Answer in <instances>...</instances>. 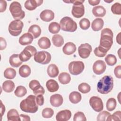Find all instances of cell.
<instances>
[{"label": "cell", "instance_id": "obj_16", "mask_svg": "<svg viewBox=\"0 0 121 121\" xmlns=\"http://www.w3.org/2000/svg\"><path fill=\"white\" fill-rule=\"evenodd\" d=\"M63 99L62 96L58 94L52 95L50 98V102L51 105L55 107H59L63 103Z\"/></svg>", "mask_w": 121, "mask_h": 121}, {"label": "cell", "instance_id": "obj_33", "mask_svg": "<svg viewBox=\"0 0 121 121\" xmlns=\"http://www.w3.org/2000/svg\"><path fill=\"white\" fill-rule=\"evenodd\" d=\"M16 76V70L11 68H7L4 71V76L5 78L12 79L15 78Z\"/></svg>", "mask_w": 121, "mask_h": 121}, {"label": "cell", "instance_id": "obj_52", "mask_svg": "<svg viewBox=\"0 0 121 121\" xmlns=\"http://www.w3.org/2000/svg\"><path fill=\"white\" fill-rule=\"evenodd\" d=\"M21 121H30V118L29 116L24 114H20L19 115Z\"/></svg>", "mask_w": 121, "mask_h": 121}, {"label": "cell", "instance_id": "obj_23", "mask_svg": "<svg viewBox=\"0 0 121 121\" xmlns=\"http://www.w3.org/2000/svg\"><path fill=\"white\" fill-rule=\"evenodd\" d=\"M7 119L9 121H20L18 112L15 109H10L7 113Z\"/></svg>", "mask_w": 121, "mask_h": 121}, {"label": "cell", "instance_id": "obj_56", "mask_svg": "<svg viewBox=\"0 0 121 121\" xmlns=\"http://www.w3.org/2000/svg\"><path fill=\"white\" fill-rule=\"evenodd\" d=\"M120 95H121V92L119 93V95H118V100H119V102L120 104H121V102H120V101H119V99H120Z\"/></svg>", "mask_w": 121, "mask_h": 121}, {"label": "cell", "instance_id": "obj_41", "mask_svg": "<svg viewBox=\"0 0 121 121\" xmlns=\"http://www.w3.org/2000/svg\"><path fill=\"white\" fill-rule=\"evenodd\" d=\"M54 114L53 110L51 108H44L42 112V116L44 118H50Z\"/></svg>", "mask_w": 121, "mask_h": 121}, {"label": "cell", "instance_id": "obj_7", "mask_svg": "<svg viewBox=\"0 0 121 121\" xmlns=\"http://www.w3.org/2000/svg\"><path fill=\"white\" fill-rule=\"evenodd\" d=\"M24 24L20 20H14L11 21L9 26V32L14 36L19 35L22 32Z\"/></svg>", "mask_w": 121, "mask_h": 121}, {"label": "cell", "instance_id": "obj_42", "mask_svg": "<svg viewBox=\"0 0 121 121\" xmlns=\"http://www.w3.org/2000/svg\"><path fill=\"white\" fill-rule=\"evenodd\" d=\"M121 112L120 111H116L113 114L109 115L106 119L107 121H121Z\"/></svg>", "mask_w": 121, "mask_h": 121}, {"label": "cell", "instance_id": "obj_29", "mask_svg": "<svg viewBox=\"0 0 121 121\" xmlns=\"http://www.w3.org/2000/svg\"><path fill=\"white\" fill-rule=\"evenodd\" d=\"M82 98L81 94L77 91H73L69 95V100L73 104H76L79 103Z\"/></svg>", "mask_w": 121, "mask_h": 121}, {"label": "cell", "instance_id": "obj_31", "mask_svg": "<svg viewBox=\"0 0 121 121\" xmlns=\"http://www.w3.org/2000/svg\"><path fill=\"white\" fill-rule=\"evenodd\" d=\"M58 79L61 84L66 85L70 82L71 77L69 73L67 72H62L59 75Z\"/></svg>", "mask_w": 121, "mask_h": 121}, {"label": "cell", "instance_id": "obj_9", "mask_svg": "<svg viewBox=\"0 0 121 121\" xmlns=\"http://www.w3.org/2000/svg\"><path fill=\"white\" fill-rule=\"evenodd\" d=\"M37 50L35 47L31 45H28L19 54L20 59L22 62L27 61L32 56H34Z\"/></svg>", "mask_w": 121, "mask_h": 121}, {"label": "cell", "instance_id": "obj_20", "mask_svg": "<svg viewBox=\"0 0 121 121\" xmlns=\"http://www.w3.org/2000/svg\"><path fill=\"white\" fill-rule=\"evenodd\" d=\"M9 62L12 67L15 68L18 67L22 63V61L19 58V54H13L10 56L9 59Z\"/></svg>", "mask_w": 121, "mask_h": 121}, {"label": "cell", "instance_id": "obj_54", "mask_svg": "<svg viewBox=\"0 0 121 121\" xmlns=\"http://www.w3.org/2000/svg\"><path fill=\"white\" fill-rule=\"evenodd\" d=\"M0 104H1L0 112H1V116H2L3 115V114H4V112H5V107L4 105L3 104H2L1 101H0Z\"/></svg>", "mask_w": 121, "mask_h": 121}, {"label": "cell", "instance_id": "obj_38", "mask_svg": "<svg viewBox=\"0 0 121 121\" xmlns=\"http://www.w3.org/2000/svg\"><path fill=\"white\" fill-rule=\"evenodd\" d=\"M107 64L109 66H113L117 62V59L115 55L109 54H108L104 59Z\"/></svg>", "mask_w": 121, "mask_h": 121}, {"label": "cell", "instance_id": "obj_21", "mask_svg": "<svg viewBox=\"0 0 121 121\" xmlns=\"http://www.w3.org/2000/svg\"><path fill=\"white\" fill-rule=\"evenodd\" d=\"M28 33L31 34L33 38L35 39L38 37L41 34V29L37 25H33L28 29Z\"/></svg>", "mask_w": 121, "mask_h": 121}, {"label": "cell", "instance_id": "obj_37", "mask_svg": "<svg viewBox=\"0 0 121 121\" xmlns=\"http://www.w3.org/2000/svg\"><path fill=\"white\" fill-rule=\"evenodd\" d=\"M107 52L108 51L106 50H105V49H104L100 46L96 47L94 51V52L95 56L98 57H104L106 54Z\"/></svg>", "mask_w": 121, "mask_h": 121}, {"label": "cell", "instance_id": "obj_47", "mask_svg": "<svg viewBox=\"0 0 121 121\" xmlns=\"http://www.w3.org/2000/svg\"><path fill=\"white\" fill-rule=\"evenodd\" d=\"M36 102L38 105L42 106L44 104V97L42 95H39L36 96Z\"/></svg>", "mask_w": 121, "mask_h": 121}, {"label": "cell", "instance_id": "obj_1", "mask_svg": "<svg viewBox=\"0 0 121 121\" xmlns=\"http://www.w3.org/2000/svg\"><path fill=\"white\" fill-rule=\"evenodd\" d=\"M21 110L26 112L35 113L38 109L36 102V96L34 95H29L26 98L23 100L20 104Z\"/></svg>", "mask_w": 121, "mask_h": 121}, {"label": "cell", "instance_id": "obj_45", "mask_svg": "<svg viewBox=\"0 0 121 121\" xmlns=\"http://www.w3.org/2000/svg\"><path fill=\"white\" fill-rule=\"evenodd\" d=\"M111 114L107 111H103L100 112L97 116V121H105L107 117L110 115Z\"/></svg>", "mask_w": 121, "mask_h": 121}, {"label": "cell", "instance_id": "obj_53", "mask_svg": "<svg viewBox=\"0 0 121 121\" xmlns=\"http://www.w3.org/2000/svg\"><path fill=\"white\" fill-rule=\"evenodd\" d=\"M89 3L92 6H95L99 3L100 2V0H88Z\"/></svg>", "mask_w": 121, "mask_h": 121}, {"label": "cell", "instance_id": "obj_17", "mask_svg": "<svg viewBox=\"0 0 121 121\" xmlns=\"http://www.w3.org/2000/svg\"><path fill=\"white\" fill-rule=\"evenodd\" d=\"M41 19L45 22H49L54 18V12L50 9H45L42 11L40 14Z\"/></svg>", "mask_w": 121, "mask_h": 121}, {"label": "cell", "instance_id": "obj_12", "mask_svg": "<svg viewBox=\"0 0 121 121\" xmlns=\"http://www.w3.org/2000/svg\"><path fill=\"white\" fill-rule=\"evenodd\" d=\"M91 52L92 47L88 43L81 44L78 48V54L83 59L88 58Z\"/></svg>", "mask_w": 121, "mask_h": 121}, {"label": "cell", "instance_id": "obj_15", "mask_svg": "<svg viewBox=\"0 0 121 121\" xmlns=\"http://www.w3.org/2000/svg\"><path fill=\"white\" fill-rule=\"evenodd\" d=\"M43 2V0H28L25 2V7L28 10H33L37 7L40 6Z\"/></svg>", "mask_w": 121, "mask_h": 121}, {"label": "cell", "instance_id": "obj_18", "mask_svg": "<svg viewBox=\"0 0 121 121\" xmlns=\"http://www.w3.org/2000/svg\"><path fill=\"white\" fill-rule=\"evenodd\" d=\"M33 36L29 33H25L19 38V43L22 45H26L31 44L33 41Z\"/></svg>", "mask_w": 121, "mask_h": 121}, {"label": "cell", "instance_id": "obj_19", "mask_svg": "<svg viewBox=\"0 0 121 121\" xmlns=\"http://www.w3.org/2000/svg\"><path fill=\"white\" fill-rule=\"evenodd\" d=\"M62 51L64 54L66 55L72 54L76 51V46L72 42L67 43L63 47Z\"/></svg>", "mask_w": 121, "mask_h": 121}, {"label": "cell", "instance_id": "obj_2", "mask_svg": "<svg viewBox=\"0 0 121 121\" xmlns=\"http://www.w3.org/2000/svg\"><path fill=\"white\" fill-rule=\"evenodd\" d=\"M113 87V79L110 75L103 77L97 85V91L102 94H107L110 92Z\"/></svg>", "mask_w": 121, "mask_h": 121}, {"label": "cell", "instance_id": "obj_32", "mask_svg": "<svg viewBox=\"0 0 121 121\" xmlns=\"http://www.w3.org/2000/svg\"><path fill=\"white\" fill-rule=\"evenodd\" d=\"M52 41L53 45L58 47H61L64 43V39L63 37L58 34L53 35L52 37Z\"/></svg>", "mask_w": 121, "mask_h": 121}, {"label": "cell", "instance_id": "obj_5", "mask_svg": "<svg viewBox=\"0 0 121 121\" xmlns=\"http://www.w3.org/2000/svg\"><path fill=\"white\" fill-rule=\"evenodd\" d=\"M60 29L64 31L73 32L77 29V24L71 17H63L60 22Z\"/></svg>", "mask_w": 121, "mask_h": 121}, {"label": "cell", "instance_id": "obj_39", "mask_svg": "<svg viewBox=\"0 0 121 121\" xmlns=\"http://www.w3.org/2000/svg\"><path fill=\"white\" fill-rule=\"evenodd\" d=\"M78 90L83 94L88 93L91 89L90 86L86 83H82L78 86Z\"/></svg>", "mask_w": 121, "mask_h": 121}, {"label": "cell", "instance_id": "obj_11", "mask_svg": "<svg viewBox=\"0 0 121 121\" xmlns=\"http://www.w3.org/2000/svg\"><path fill=\"white\" fill-rule=\"evenodd\" d=\"M89 102L91 107L95 112H100L103 110V103L100 97L96 96H92L90 98Z\"/></svg>", "mask_w": 121, "mask_h": 121}, {"label": "cell", "instance_id": "obj_49", "mask_svg": "<svg viewBox=\"0 0 121 121\" xmlns=\"http://www.w3.org/2000/svg\"><path fill=\"white\" fill-rule=\"evenodd\" d=\"M7 2L4 0H1L0 2V12H4L7 8Z\"/></svg>", "mask_w": 121, "mask_h": 121}, {"label": "cell", "instance_id": "obj_26", "mask_svg": "<svg viewBox=\"0 0 121 121\" xmlns=\"http://www.w3.org/2000/svg\"><path fill=\"white\" fill-rule=\"evenodd\" d=\"M48 75L51 78L56 77L59 73V70L58 67L54 64L49 65L47 69Z\"/></svg>", "mask_w": 121, "mask_h": 121}, {"label": "cell", "instance_id": "obj_24", "mask_svg": "<svg viewBox=\"0 0 121 121\" xmlns=\"http://www.w3.org/2000/svg\"><path fill=\"white\" fill-rule=\"evenodd\" d=\"M104 24V22L103 19L97 18L93 21L91 24V27L94 31H98L102 29Z\"/></svg>", "mask_w": 121, "mask_h": 121}, {"label": "cell", "instance_id": "obj_43", "mask_svg": "<svg viewBox=\"0 0 121 121\" xmlns=\"http://www.w3.org/2000/svg\"><path fill=\"white\" fill-rule=\"evenodd\" d=\"M111 11L112 13L115 15L121 14V5L119 2H116L111 7Z\"/></svg>", "mask_w": 121, "mask_h": 121}, {"label": "cell", "instance_id": "obj_27", "mask_svg": "<svg viewBox=\"0 0 121 121\" xmlns=\"http://www.w3.org/2000/svg\"><path fill=\"white\" fill-rule=\"evenodd\" d=\"M38 44L39 47L43 49H47L51 46L50 39L46 37H42L38 41Z\"/></svg>", "mask_w": 121, "mask_h": 121}, {"label": "cell", "instance_id": "obj_36", "mask_svg": "<svg viewBox=\"0 0 121 121\" xmlns=\"http://www.w3.org/2000/svg\"><path fill=\"white\" fill-rule=\"evenodd\" d=\"M27 93V90L25 87L22 86H19L17 87L14 94L15 95L19 97H21L24 96Z\"/></svg>", "mask_w": 121, "mask_h": 121}, {"label": "cell", "instance_id": "obj_25", "mask_svg": "<svg viewBox=\"0 0 121 121\" xmlns=\"http://www.w3.org/2000/svg\"><path fill=\"white\" fill-rule=\"evenodd\" d=\"M106 9L102 6H97L92 9V13L96 17H103L106 14Z\"/></svg>", "mask_w": 121, "mask_h": 121}, {"label": "cell", "instance_id": "obj_34", "mask_svg": "<svg viewBox=\"0 0 121 121\" xmlns=\"http://www.w3.org/2000/svg\"><path fill=\"white\" fill-rule=\"evenodd\" d=\"M60 25L56 22H52L51 23L48 27V30L49 32L53 34H56L59 32L60 30Z\"/></svg>", "mask_w": 121, "mask_h": 121}, {"label": "cell", "instance_id": "obj_22", "mask_svg": "<svg viewBox=\"0 0 121 121\" xmlns=\"http://www.w3.org/2000/svg\"><path fill=\"white\" fill-rule=\"evenodd\" d=\"M46 86L48 90L50 92H54L57 91L59 88V86L55 80L49 79L46 83Z\"/></svg>", "mask_w": 121, "mask_h": 121}, {"label": "cell", "instance_id": "obj_28", "mask_svg": "<svg viewBox=\"0 0 121 121\" xmlns=\"http://www.w3.org/2000/svg\"><path fill=\"white\" fill-rule=\"evenodd\" d=\"M15 88L14 83L10 80L5 81L2 84L3 90L7 93L12 92Z\"/></svg>", "mask_w": 121, "mask_h": 121}, {"label": "cell", "instance_id": "obj_35", "mask_svg": "<svg viewBox=\"0 0 121 121\" xmlns=\"http://www.w3.org/2000/svg\"><path fill=\"white\" fill-rule=\"evenodd\" d=\"M117 103L116 100L114 98H110L108 99L106 102V108L107 110L110 112L114 110L116 106Z\"/></svg>", "mask_w": 121, "mask_h": 121}, {"label": "cell", "instance_id": "obj_55", "mask_svg": "<svg viewBox=\"0 0 121 121\" xmlns=\"http://www.w3.org/2000/svg\"><path fill=\"white\" fill-rule=\"evenodd\" d=\"M121 33L120 32L116 36V41L119 44H121Z\"/></svg>", "mask_w": 121, "mask_h": 121}, {"label": "cell", "instance_id": "obj_40", "mask_svg": "<svg viewBox=\"0 0 121 121\" xmlns=\"http://www.w3.org/2000/svg\"><path fill=\"white\" fill-rule=\"evenodd\" d=\"M79 24L81 29L83 30H86L89 28L90 26V22L88 19L86 18H83L80 20Z\"/></svg>", "mask_w": 121, "mask_h": 121}, {"label": "cell", "instance_id": "obj_6", "mask_svg": "<svg viewBox=\"0 0 121 121\" xmlns=\"http://www.w3.org/2000/svg\"><path fill=\"white\" fill-rule=\"evenodd\" d=\"M9 9L15 20L22 19L25 16V13L22 9L21 4L17 1L12 2L9 6Z\"/></svg>", "mask_w": 121, "mask_h": 121}, {"label": "cell", "instance_id": "obj_14", "mask_svg": "<svg viewBox=\"0 0 121 121\" xmlns=\"http://www.w3.org/2000/svg\"><path fill=\"white\" fill-rule=\"evenodd\" d=\"M71 116V112L69 110H62L58 112L56 116L57 121H67L70 119Z\"/></svg>", "mask_w": 121, "mask_h": 121}, {"label": "cell", "instance_id": "obj_3", "mask_svg": "<svg viewBox=\"0 0 121 121\" xmlns=\"http://www.w3.org/2000/svg\"><path fill=\"white\" fill-rule=\"evenodd\" d=\"M113 34L112 31L108 28L103 29L101 33L99 46L108 51L113 43Z\"/></svg>", "mask_w": 121, "mask_h": 121}, {"label": "cell", "instance_id": "obj_44", "mask_svg": "<svg viewBox=\"0 0 121 121\" xmlns=\"http://www.w3.org/2000/svg\"><path fill=\"white\" fill-rule=\"evenodd\" d=\"M33 92L34 95H43L45 93V90L43 87L40 84L36 86L33 89Z\"/></svg>", "mask_w": 121, "mask_h": 121}, {"label": "cell", "instance_id": "obj_51", "mask_svg": "<svg viewBox=\"0 0 121 121\" xmlns=\"http://www.w3.org/2000/svg\"><path fill=\"white\" fill-rule=\"evenodd\" d=\"M7 46V43L5 39L2 38V37H0V50H3L5 49Z\"/></svg>", "mask_w": 121, "mask_h": 121}, {"label": "cell", "instance_id": "obj_50", "mask_svg": "<svg viewBox=\"0 0 121 121\" xmlns=\"http://www.w3.org/2000/svg\"><path fill=\"white\" fill-rule=\"evenodd\" d=\"M40 84L38 80H31L29 84V86L31 90H33V89L37 85Z\"/></svg>", "mask_w": 121, "mask_h": 121}, {"label": "cell", "instance_id": "obj_10", "mask_svg": "<svg viewBox=\"0 0 121 121\" xmlns=\"http://www.w3.org/2000/svg\"><path fill=\"white\" fill-rule=\"evenodd\" d=\"M84 63L81 61H73L69 64L68 68L70 74L73 75H78L82 73L84 69Z\"/></svg>", "mask_w": 121, "mask_h": 121}, {"label": "cell", "instance_id": "obj_8", "mask_svg": "<svg viewBox=\"0 0 121 121\" xmlns=\"http://www.w3.org/2000/svg\"><path fill=\"white\" fill-rule=\"evenodd\" d=\"M34 60L41 64H47L51 60V55L48 52L42 51L36 53L34 57Z\"/></svg>", "mask_w": 121, "mask_h": 121}, {"label": "cell", "instance_id": "obj_30", "mask_svg": "<svg viewBox=\"0 0 121 121\" xmlns=\"http://www.w3.org/2000/svg\"><path fill=\"white\" fill-rule=\"evenodd\" d=\"M19 74L21 77H28L31 74V69L29 66L23 65L19 69Z\"/></svg>", "mask_w": 121, "mask_h": 121}, {"label": "cell", "instance_id": "obj_46", "mask_svg": "<svg viewBox=\"0 0 121 121\" xmlns=\"http://www.w3.org/2000/svg\"><path fill=\"white\" fill-rule=\"evenodd\" d=\"M74 121H86V119L84 113L81 112H76L73 117Z\"/></svg>", "mask_w": 121, "mask_h": 121}, {"label": "cell", "instance_id": "obj_48", "mask_svg": "<svg viewBox=\"0 0 121 121\" xmlns=\"http://www.w3.org/2000/svg\"><path fill=\"white\" fill-rule=\"evenodd\" d=\"M114 73L115 77L118 78H121V66L118 65L114 69Z\"/></svg>", "mask_w": 121, "mask_h": 121}, {"label": "cell", "instance_id": "obj_4", "mask_svg": "<svg viewBox=\"0 0 121 121\" xmlns=\"http://www.w3.org/2000/svg\"><path fill=\"white\" fill-rule=\"evenodd\" d=\"M63 2L66 3H72L73 4L71 11V13L73 17L76 18H80L84 16L85 13V8L83 3L84 2V0H63Z\"/></svg>", "mask_w": 121, "mask_h": 121}, {"label": "cell", "instance_id": "obj_13", "mask_svg": "<svg viewBox=\"0 0 121 121\" xmlns=\"http://www.w3.org/2000/svg\"><path fill=\"white\" fill-rule=\"evenodd\" d=\"M106 68L105 62L102 60H96L93 64V70L96 75H101L103 73Z\"/></svg>", "mask_w": 121, "mask_h": 121}]
</instances>
